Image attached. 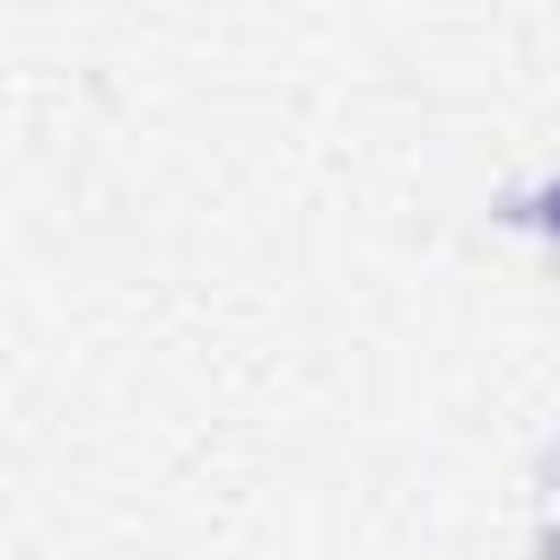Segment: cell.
<instances>
[{
    "instance_id": "cell-1",
    "label": "cell",
    "mask_w": 560,
    "mask_h": 560,
    "mask_svg": "<svg viewBox=\"0 0 560 560\" xmlns=\"http://www.w3.org/2000/svg\"><path fill=\"white\" fill-rule=\"evenodd\" d=\"M490 219L508 228V236H534L551 262H560V166H542V175H525V184H508L499 201H490Z\"/></svg>"
},
{
    "instance_id": "cell-2",
    "label": "cell",
    "mask_w": 560,
    "mask_h": 560,
    "mask_svg": "<svg viewBox=\"0 0 560 560\" xmlns=\"http://www.w3.org/2000/svg\"><path fill=\"white\" fill-rule=\"evenodd\" d=\"M534 560H560V508H551V516L534 525Z\"/></svg>"
},
{
    "instance_id": "cell-3",
    "label": "cell",
    "mask_w": 560,
    "mask_h": 560,
    "mask_svg": "<svg viewBox=\"0 0 560 560\" xmlns=\"http://www.w3.org/2000/svg\"><path fill=\"white\" fill-rule=\"evenodd\" d=\"M542 490H551V499H560V438H551V446H542Z\"/></svg>"
}]
</instances>
